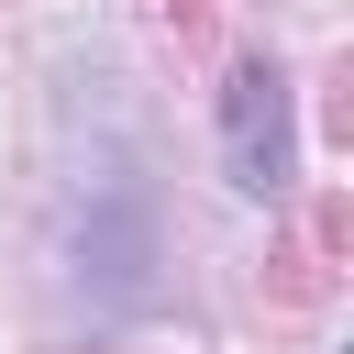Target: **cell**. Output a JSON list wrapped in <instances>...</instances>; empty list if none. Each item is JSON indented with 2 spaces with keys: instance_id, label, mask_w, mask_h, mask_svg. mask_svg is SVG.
I'll return each instance as SVG.
<instances>
[{
  "instance_id": "obj_1",
  "label": "cell",
  "mask_w": 354,
  "mask_h": 354,
  "mask_svg": "<svg viewBox=\"0 0 354 354\" xmlns=\"http://www.w3.org/2000/svg\"><path fill=\"white\" fill-rule=\"evenodd\" d=\"M221 133H232V188L243 199H277L288 188V77L277 66H232Z\"/></svg>"
}]
</instances>
